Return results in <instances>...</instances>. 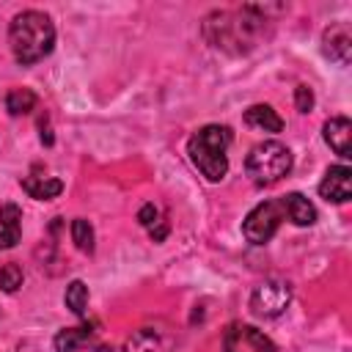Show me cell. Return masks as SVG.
Here are the masks:
<instances>
[{"label":"cell","instance_id":"obj_15","mask_svg":"<svg viewBox=\"0 0 352 352\" xmlns=\"http://www.w3.org/2000/svg\"><path fill=\"white\" fill-rule=\"evenodd\" d=\"M36 94L30 91V88H14V91H8V96H6V110L11 113V116H25V113H30L33 107H36Z\"/></svg>","mask_w":352,"mask_h":352},{"label":"cell","instance_id":"obj_14","mask_svg":"<svg viewBox=\"0 0 352 352\" xmlns=\"http://www.w3.org/2000/svg\"><path fill=\"white\" fill-rule=\"evenodd\" d=\"M91 333H94V324H80V327H63L58 336H55V352H72V349H77L80 344H85L88 338H91Z\"/></svg>","mask_w":352,"mask_h":352},{"label":"cell","instance_id":"obj_12","mask_svg":"<svg viewBox=\"0 0 352 352\" xmlns=\"http://www.w3.org/2000/svg\"><path fill=\"white\" fill-rule=\"evenodd\" d=\"M22 190L36 198V201H52L63 192V182L52 179V176H25L22 179Z\"/></svg>","mask_w":352,"mask_h":352},{"label":"cell","instance_id":"obj_19","mask_svg":"<svg viewBox=\"0 0 352 352\" xmlns=\"http://www.w3.org/2000/svg\"><path fill=\"white\" fill-rule=\"evenodd\" d=\"M19 286H22V267L14 264V261L3 264V267H0V289L11 294V292H16Z\"/></svg>","mask_w":352,"mask_h":352},{"label":"cell","instance_id":"obj_17","mask_svg":"<svg viewBox=\"0 0 352 352\" xmlns=\"http://www.w3.org/2000/svg\"><path fill=\"white\" fill-rule=\"evenodd\" d=\"M72 242L82 253H91L94 250V228H91L88 220H82V217H74L72 220Z\"/></svg>","mask_w":352,"mask_h":352},{"label":"cell","instance_id":"obj_20","mask_svg":"<svg viewBox=\"0 0 352 352\" xmlns=\"http://www.w3.org/2000/svg\"><path fill=\"white\" fill-rule=\"evenodd\" d=\"M239 338H245L256 352H275V344H272L261 330H256V327H250V324L239 327Z\"/></svg>","mask_w":352,"mask_h":352},{"label":"cell","instance_id":"obj_4","mask_svg":"<svg viewBox=\"0 0 352 352\" xmlns=\"http://www.w3.org/2000/svg\"><path fill=\"white\" fill-rule=\"evenodd\" d=\"M292 162L294 157L289 146H283L280 140H264V143H256L245 157V170L253 184L272 187L292 170Z\"/></svg>","mask_w":352,"mask_h":352},{"label":"cell","instance_id":"obj_16","mask_svg":"<svg viewBox=\"0 0 352 352\" xmlns=\"http://www.w3.org/2000/svg\"><path fill=\"white\" fill-rule=\"evenodd\" d=\"M63 302H66V308H69L74 316H85V305H88V286H85L82 280H72V283L66 286Z\"/></svg>","mask_w":352,"mask_h":352},{"label":"cell","instance_id":"obj_23","mask_svg":"<svg viewBox=\"0 0 352 352\" xmlns=\"http://www.w3.org/2000/svg\"><path fill=\"white\" fill-rule=\"evenodd\" d=\"M148 231H151V239H154V242H162V239H165V234H168V226H165V220H157Z\"/></svg>","mask_w":352,"mask_h":352},{"label":"cell","instance_id":"obj_8","mask_svg":"<svg viewBox=\"0 0 352 352\" xmlns=\"http://www.w3.org/2000/svg\"><path fill=\"white\" fill-rule=\"evenodd\" d=\"M319 195L333 204H346L352 198V170L346 165H330L319 182Z\"/></svg>","mask_w":352,"mask_h":352},{"label":"cell","instance_id":"obj_18","mask_svg":"<svg viewBox=\"0 0 352 352\" xmlns=\"http://www.w3.org/2000/svg\"><path fill=\"white\" fill-rule=\"evenodd\" d=\"M154 349H157V333L151 327L135 330L126 338V346H124V352H154Z\"/></svg>","mask_w":352,"mask_h":352},{"label":"cell","instance_id":"obj_1","mask_svg":"<svg viewBox=\"0 0 352 352\" xmlns=\"http://www.w3.org/2000/svg\"><path fill=\"white\" fill-rule=\"evenodd\" d=\"M267 22L270 19L261 6H242L236 11H212L204 19V38L214 50L242 55L261 41Z\"/></svg>","mask_w":352,"mask_h":352},{"label":"cell","instance_id":"obj_7","mask_svg":"<svg viewBox=\"0 0 352 352\" xmlns=\"http://www.w3.org/2000/svg\"><path fill=\"white\" fill-rule=\"evenodd\" d=\"M322 52L338 66H346L352 58V33L346 22H336L322 33Z\"/></svg>","mask_w":352,"mask_h":352},{"label":"cell","instance_id":"obj_3","mask_svg":"<svg viewBox=\"0 0 352 352\" xmlns=\"http://www.w3.org/2000/svg\"><path fill=\"white\" fill-rule=\"evenodd\" d=\"M231 129L223 124H206L187 140V154L192 165L209 179L220 182L228 173V146H231Z\"/></svg>","mask_w":352,"mask_h":352},{"label":"cell","instance_id":"obj_2","mask_svg":"<svg viewBox=\"0 0 352 352\" xmlns=\"http://www.w3.org/2000/svg\"><path fill=\"white\" fill-rule=\"evenodd\" d=\"M8 44H11L16 63L33 66L52 52L55 25L44 11H36V8L19 11L8 25Z\"/></svg>","mask_w":352,"mask_h":352},{"label":"cell","instance_id":"obj_6","mask_svg":"<svg viewBox=\"0 0 352 352\" xmlns=\"http://www.w3.org/2000/svg\"><path fill=\"white\" fill-rule=\"evenodd\" d=\"M292 302V286L286 280H264L250 294V311L261 319L280 316Z\"/></svg>","mask_w":352,"mask_h":352},{"label":"cell","instance_id":"obj_25","mask_svg":"<svg viewBox=\"0 0 352 352\" xmlns=\"http://www.w3.org/2000/svg\"><path fill=\"white\" fill-rule=\"evenodd\" d=\"M41 143H44V146H52V132L44 129V126H41Z\"/></svg>","mask_w":352,"mask_h":352},{"label":"cell","instance_id":"obj_10","mask_svg":"<svg viewBox=\"0 0 352 352\" xmlns=\"http://www.w3.org/2000/svg\"><path fill=\"white\" fill-rule=\"evenodd\" d=\"M22 236V212L16 204L0 206V250H8Z\"/></svg>","mask_w":352,"mask_h":352},{"label":"cell","instance_id":"obj_21","mask_svg":"<svg viewBox=\"0 0 352 352\" xmlns=\"http://www.w3.org/2000/svg\"><path fill=\"white\" fill-rule=\"evenodd\" d=\"M294 107H297V113H311L314 110V91L308 85L294 88Z\"/></svg>","mask_w":352,"mask_h":352},{"label":"cell","instance_id":"obj_11","mask_svg":"<svg viewBox=\"0 0 352 352\" xmlns=\"http://www.w3.org/2000/svg\"><path fill=\"white\" fill-rule=\"evenodd\" d=\"M280 204H283L286 217H289L294 226L305 228V226H314V223H316V209H314V204H311L302 192H289V195L280 198Z\"/></svg>","mask_w":352,"mask_h":352},{"label":"cell","instance_id":"obj_24","mask_svg":"<svg viewBox=\"0 0 352 352\" xmlns=\"http://www.w3.org/2000/svg\"><path fill=\"white\" fill-rule=\"evenodd\" d=\"M236 336H239V327H228V333H226V352H239L236 349Z\"/></svg>","mask_w":352,"mask_h":352},{"label":"cell","instance_id":"obj_22","mask_svg":"<svg viewBox=\"0 0 352 352\" xmlns=\"http://www.w3.org/2000/svg\"><path fill=\"white\" fill-rule=\"evenodd\" d=\"M157 220H160L157 206H154V204H143V206H140V212H138V223H140L143 228H151Z\"/></svg>","mask_w":352,"mask_h":352},{"label":"cell","instance_id":"obj_9","mask_svg":"<svg viewBox=\"0 0 352 352\" xmlns=\"http://www.w3.org/2000/svg\"><path fill=\"white\" fill-rule=\"evenodd\" d=\"M322 135H324V143L341 157V160H349L352 157V121L346 116H333L324 121L322 126Z\"/></svg>","mask_w":352,"mask_h":352},{"label":"cell","instance_id":"obj_5","mask_svg":"<svg viewBox=\"0 0 352 352\" xmlns=\"http://www.w3.org/2000/svg\"><path fill=\"white\" fill-rule=\"evenodd\" d=\"M283 217H286L283 204L275 201V198H267V201L256 204L248 212V217L242 223V234H245V239L250 245H264V242L272 239V234L278 231V226L283 223Z\"/></svg>","mask_w":352,"mask_h":352},{"label":"cell","instance_id":"obj_13","mask_svg":"<svg viewBox=\"0 0 352 352\" xmlns=\"http://www.w3.org/2000/svg\"><path fill=\"white\" fill-rule=\"evenodd\" d=\"M245 124L248 126H256V129H264V132H280L283 129L280 116L270 104H253V107H248L245 110Z\"/></svg>","mask_w":352,"mask_h":352}]
</instances>
